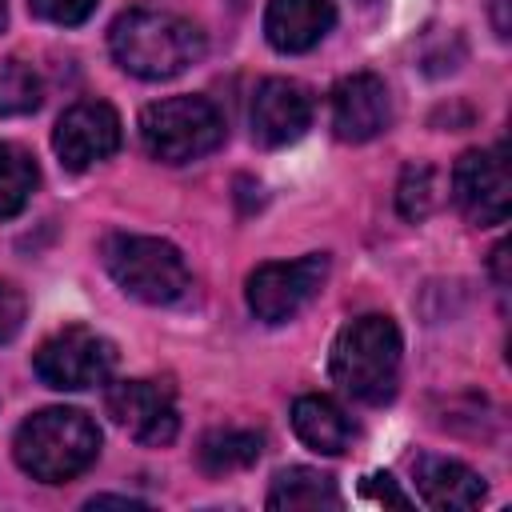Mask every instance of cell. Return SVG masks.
Masks as SVG:
<instances>
[{
	"label": "cell",
	"instance_id": "cell-1",
	"mask_svg": "<svg viewBox=\"0 0 512 512\" xmlns=\"http://www.w3.org/2000/svg\"><path fill=\"white\" fill-rule=\"evenodd\" d=\"M116 64L140 80H172L204 56V32L164 8H128L108 32Z\"/></svg>",
	"mask_w": 512,
	"mask_h": 512
},
{
	"label": "cell",
	"instance_id": "cell-2",
	"mask_svg": "<svg viewBox=\"0 0 512 512\" xmlns=\"http://www.w3.org/2000/svg\"><path fill=\"white\" fill-rule=\"evenodd\" d=\"M328 372L340 384L344 396L360 404H384L396 392L400 380V328L392 316L368 312L340 328Z\"/></svg>",
	"mask_w": 512,
	"mask_h": 512
},
{
	"label": "cell",
	"instance_id": "cell-3",
	"mask_svg": "<svg viewBox=\"0 0 512 512\" xmlns=\"http://www.w3.org/2000/svg\"><path fill=\"white\" fill-rule=\"evenodd\" d=\"M16 464L40 484H64L92 468L100 456V428L80 408H44L16 432Z\"/></svg>",
	"mask_w": 512,
	"mask_h": 512
},
{
	"label": "cell",
	"instance_id": "cell-4",
	"mask_svg": "<svg viewBox=\"0 0 512 512\" xmlns=\"http://www.w3.org/2000/svg\"><path fill=\"white\" fill-rule=\"evenodd\" d=\"M104 268L128 296H136L144 304H176L192 288L180 248L160 236H132V232L108 236Z\"/></svg>",
	"mask_w": 512,
	"mask_h": 512
},
{
	"label": "cell",
	"instance_id": "cell-5",
	"mask_svg": "<svg viewBox=\"0 0 512 512\" xmlns=\"http://www.w3.org/2000/svg\"><path fill=\"white\" fill-rule=\"evenodd\" d=\"M140 140L160 164H192L224 144V116L204 96H168L140 112Z\"/></svg>",
	"mask_w": 512,
	"mask_h": 512
},
{
	"label": "cell",
	"instance_id": "cell-6",
	"mask_svg": "<svg viewBox=\"0 0 512 512\" xmlns=\"http://www.w3.org/2000/svg\"><path fill=\"white\" fill-rule=\"evenodd\" d=\"M32 368L36 376L48 384V388H60V392H80V388H92V384H104L116 368V344L92 328H64L56 336H48L36 356H32Z\"/></svg>",
	"mask_w": 512,
	"mask_h": 512
},
{
	"label": "cell",
	"instance_id": "cell-7",
	"mask_svg": "<svg viewBox=\"0 0 512 512\" xmlns=\"http://www.w3.org/2000/svg\"><path fill=\"white\" fill-rule=\"evenodd\" d=\"M452 200L456 208L480 224V228H496L508 220L512 212V172H508V148L492 144V148H472L456 160L452 168Z\"/></svg>",
	"mask_w": 512,
	"mask_h": 512
},
{
	"label": "cell",
	"instance_id": "cell-8",
	"mask_svg": "<svg viewBox=\"0 0 512 512\" xmlns=\"http://www.w3.org/2000/svg\"><path fill=\"white\" fill-rule=\"evenodd\" d=\"M328 276V256L324 252H308L300 260H280V264H260L248 276V308L256 320L264 324H284L292 320L324 284Z\"/></svg>",
	"mask_w": 512,
	"mask_h": 512
},
{
	"label": "cell",
	"instance_id": "cell-9",
	"mask_svg": "<svg viewBox=\"0 0 512 512\" xmlns=\"http://www.w3.org/2000/svg\"><path fill=\"white\" fill-rule=\"evenodd\" d=\"M104 408L132 440H140L148 448H164L180 432L176 396L160 380H116L104 392Z\"/></svg>",
	"mask_w": 512,
	"mask_h": 512
},
{
	"label": "cell",
	"instance_id": "cell-10",
	"mask_svg": "<svg viewBox=\"0 0 512 512\" xmlns=\"http://www.w3.org/2000/svg\"><path fill=\"white\" fill-rule=\"evenodd\" d=\"M52 148L68 172H84L100 160H108L120 148V116L104 100H80L72 104L52 132Z\"/></svg>",
	"mask_w": 512,
	"mask_h": 512
},
{
	"label": "cell",
	"instance_id": "cell-11",
	"mask_svg": "<svg viewBox=\"0 0 512 512\" xmlns=\"http://www.w3.org/2000/svg\"><path fill=\"white\" fill-rule=\"evenodd\" d=\"M392 124V96L380 76L352 72L332 88V132L344 144L376 140Z\"/></svg>",
	"mask_w": 512,
	"mask_h": 512
},
{
	"label": "cell",
	"instance_id": "cell-12",
	"mask_svg": "<svg viewBox=\"0 0 512 512\" xmlns=\"http://www.w3.org/2000/svg\"><path fill=\"white\" fill-rule=\"evenodd\" d=\"M312 124V96L288 76H268L252 96V140L264 148H284L300 140Z\"/></svg>",
	"mask_w": 512,
	"mask_h": 512
},
{
	"label": "cell",
	"instance_id": "cell-13",
	"mask_svg": "<svg viewBox=\"0 0 512 512\" xmlns=\"http://www.w3.org/2000/svg\"><path fill=\"white\" fill-rule=\"evenodd\" d=\"M336 24L332 0H268L264 36L276 52H308Z\"/></svg>",
	"mask_w": 512,
	"mask_h": 512
},
{
	"label": "cell",
	"instance_id": "cell-14",
	"mask_svg": "<svg viewBox=\"0 0 512 512\" xmlns=\"http://www.w3.org/2000/svg\"><path fill=\"white\" fill-rule=\"evenodd\" d=\"M416 488H420L424 504L444 508V512L476 508L484 500V476L460 460H448V456H420L416 460Z\"/></svg>",
	"mask_w": 512,
	"mask_h": 512
},
{
	"label": "cell",
	"instance_id": "cell-15",
	"mask_svg": "<svg viewBox=\"0 0 512 512\" xmlns=\"http://www.w3.org/2000/svg\"><path fill=\"white\" fill-rule=\"evenodd\" d=\"M292 428L312 452H324V456H340L356 436L348 412L328 396H300L292 404Z\"/></svg>",
	"mask_w": 512,
	"mask_h": 512
},
{
	"label": "cell",
	"instance_id": "cell-16",
	"mask_svg": "<svg viewBox=\"0 0 512 512\" xmlns=\"http://www.w3.org/2000/svg\"><path fill=\"white\" fill-rule=\"evenodd\" d=\"M264 504L272 512H320V508H340V492L328 472L284 468V472H276Z\"/></svg>",
	"mask_w": 512,
	"mask_h": 512
},
{
	"label": "cell",
	"instance_id": "cell-17",
	"mask_svg": "<svg viewBox=\"0 0 512 512\" xmlns=\"http://www.w3.org/2000/svg\"><path fill=\"white\" fill-rule=\"evenodd\" d=\"M264 452V436L252 432V428H212L200 448H196V460L208 476H228V472H240V468H252Z\"/></svg>",
	"mask_w": 512,
	"mask_h": 512
},
{
	"label": "cell",
	"instance_id": "cell-18",
	"mask_svg": "<svg viewBox=\"0 0 512 512\" xmlns=\"http://www.w3.org/2000/svg\"><path fill=\"white\" fill-rule=\"evenodd\" d=\"M36 180H40L36 160L24 148L0 140V220H12L16 212H24Z\"/></svg>",
	"mask_w": 512,
	"mask_h": 512
},
{
	"label": "cell",
	"instance_id": "cell-19",
	"mask_svg": "<svg viewBox=\"0 0 512 512\" xmlns=\"http://www.w3.org/2000/svg\"><path fill=\"white\" fill-rule=\"evenodd\" d=\"M44 100V84L24 60H8L0 68V116H28Z\"/></svg>",
	"mask_w": 512,
	"mask_h": 512
},
{
	"label": "cell",
	"instance_id": "cell-20",
	"mask_svg": "<svg viewBox=\"0 0 512 512\" xmlns=\"http://www.w3.org/2000/svg\"><path fill=\"white\" fill-rule=\"evenodd\" d=\"M396 208L404 220H424L436 208V172L428 164H408L396 184Z\"/></svg>",
	"mask_w": 512,
	"mask_h": 512
},
{
	"label": "cell",
	"instance_id": "cell-21",
	"mask_svg": "<svg viewBox=\"0 0 512 512\" xmlns=\"http://www.w3.org/2000/svg\"><path fill=\"white\" fill-rule=\"evenodd\" d=\"M28 8H32L40 20H48V24L72 28V24H84V20L92 16L96 0H28Z\"/></svg>",
	"mask_w": 512,
	"mask_h": 512
},
{
	"label": "cell",
	"instance_id": "cell-22",
	"mask_svg": "<svg viewBox=\"0 0 512 512\" xmlns=\"http://www.w3.org/2000/svg\"><path fill=\"white\" fill-rule=\"evenodd\" d=\"M20 324H24V296L0 280V344L12 340L20 332Z\"/></svg>",
	"mask_w": 512,
	"mask_h": 512
},
{
	"label": "cell",
	"instance_id": "cell-23",
	"mask_svg": "<svg viewBox=\"0 0 512 512\" xmlns=\"http://www.w3.org/2000/svg\"><path fill=\"white\" fill-rule=\"evenodd\" d=\"M360 492H364V500H372V504H392V508H408V496H404V492L396 488V480H392L388 472H372V476H364Z\"/></svg>",
	"mask_w": 512,
	"mask_h": 512
},
{
	"label": "cell",
	"instance_id": "cell-24",
	"mask_svg": "<svg viewBox=\"0 0 512 512\" xmlns=\"http://www.w3.org/2000/svg\"><path fill=\"white\" fill-rule=\"evenodd\" d=\"M488 16H492L496 36L508 40V32H512V0H488Z\"/></svg>",
	"mask_w": 512,
	"mask_h": 512
},
{
	"label": "cell",
	"instance_id": "cell-25",
	"mask_svg": "<svg viewBox=\"0 0 512 512\" xmlns=\"http://www.w3.org/2000/svg\"><path fill=\"white\" fill-rule=\"evenodd\" d=\"M492 276H496V284H508V244L492 248Z\"/></svg>",
	"mask_w": 512,
	"mask_h": 512
},
{
	"label": "cell",
	"instance_id": "cell-26",
	"mask_svg": "<svg viewBox=\"0 0 512 512\" xmlns=\"http://www.w3.org/2000/svg\"><path fill=\"white\" fill-rule=\"evenodd\" d=\"M104 504H120V508H140V500H132V496H92V500H88V508H104Z\"/></svg>",
	"mask_w": 512,
	"mask_h": 512
},
{
	"label": "cell",
	"instance_id": "cell-27",
	"mask_svg": "<svg viewBox=\"0 0 512 512\" xmlns=\"http://www.w3.org/2000/svg\"><path fill=\"white\" fill-rule=\"evenodd\" d=\"M4 20H8V8H4V0H0V28H4Z\"/></svg>",
	"mask_w": 512,
	"mask_h": 512
},
{
	"label": "cell",
	"instance_id": "cell-28",
	"mask_svg": "<svg viewBox=\"0 0 512 512\" xmlns=\"http://www.w3.org/2000/svg\"><path fill=\"white\" fill-rule=\"evenodd\" d=\"M360 4H372V0H360Z\"/></svg>",
	"mask_w": 512,
	"mask_h": 512
}]
</instances>
